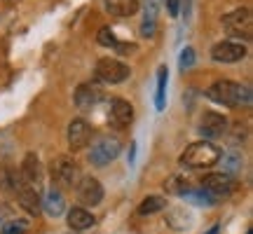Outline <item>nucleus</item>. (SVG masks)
<instances>
[{
    "mask_svg": "<svg viewBox=\"0 0 253 234\" xmlns=\"http://www.w3.org/2000/svg\"><path fill=\"white\" fill-rule=\"evenodd\" d=\"M120 150H122V143H120L115 136H101L96 143L91 145L89 150V162L94 166H108L110 162H115L118 159Z\"/></svg>",
    "mask_w": 253,
    "mask_h": 234,
    "instance_id": "nucleus-5",
    "label": "nucleus"
},
{
    "mask_svg": "<svg viewBox=\"0 0 253 234\" xmlns=\"http://www.w3.org/2000/svg\"><path fill=\"white\" fill-rule=\"evenodd\" d=\"M246 45L244 42H237V40H223L216 42L211 47V59L218 63H237L246 56Z\"/></svg>",
    "mask_w": 253,
    "mask_h": 234,
    "instance_id": "nucleus-7",
    "label": "nucleus"
},
{
    "mask_svg": "<svg viewBox=\"0 0 253 234\" xmlns=\"http://www.w3.org/2000/svg\"><path fill=\"white\" fill-rule=\"evenodd\" d=\"M49 171H52L54 183H59L61 188H75L82 178L80 164L75 162L71 155H59V157H54V159H52V166H49Z\"/></svg>",
    "mask_w": 253,
    "mask_h": 234,
    "instance_id": "nucleus-3",
    "label": "nucleus"
},
{
    "mask_svg": "<svg viewBox=\"0 0 253 234\" xmlns=\"http://www.w3.org/2000/svg\"><path fill=\"white\" fill-rule=\"evenodd\" d=\"M207 99L227 108H249L253 101L251 89L235 80H218L207 89Z\"/></svg>",
    "mask_w": 253,
    "mask_h": 234,
    "instance_id": "nucleus-1",
    "label": "nucleus"
},
{
    "mask_svg": "<svg viewBox=\"0 0 253 234\" xmlns=\"http://www.w3.org/2000/svg\"><path fill=\"white\" fill-rule=\"evenodd\" d=\"M103 101V89L94 82H82L75 89V106L80 110H94Z\"/></svg>",
    "mask_w": 253,
    "mask_h": 234,
    "instance_id": "nucleus-10",
    "label": "nucleus"
},
{
    "mask_svg": "<svg viewBox=\"0 0 253 234\" xmlns=\"http://www.w3.org/2000/svg\"><path fill=\"white\" fill-rule=\"evenodd\" d=\"M96 40H99V45H103V47H115V45H118V38L113 36V31H110V28H106V26L99 31Z\"/></svg>",
    "mask_w": 253,
    "mask_h": 234,
    "instance_id": "nucleus-28",
    "label": "nucleus"
},
{
    "mask_svg": "<svg viewBox=\"0 0 253 234\" xmlns=\"http://www.w3.org/2000/svg\"><path fill=\"white\" fill-rule=\"evenodd\" d=\"M131 75V68L126 66V63L118 61V59H99L96 61V78L103 82H108V84H120V82H125L126 78Z\"/></svg>",
    "mask_w": 253,
    "mask_h": 234,
    "instance_id": "nucleus-6",
    "label": "nucleus"
},
{
    "mask_svg": "<svg viewBox=\"0 0 253 234\" xmlns=\"http://www.w3.org/2000/svg\"><path fill=\"white\" fill-rule=\"evenodd\" d=\"M220 162H223V173H227L232 178L237 173H242V169H244V155L239 150H230V153L220 155Z\"/></svg>",
    "mask_w": 253,
    "mask_h": 234,
    "instance_id": "nucleus-20",
    "label": "nucleus"
},
{
    "mask_svg": "<svg viewBox=\"0 0 253 234\" xmlns=\"http://www.w3.org/2000/svg\"><path fill=\"white\" fill-rule=\"evenodd\" d=\"M223 26L230 36L251 40L253 38V14L249 7H237L223 17Z\"/></svg>",
    "mask_w": 253,
    "mask_h": 234,
    "instance_id": "nucleus-4",
    "label": "nucleus"
},
{
    "mask_svg": "<svg viewBox=\"0 0 253 234\" xmlns=\"http://www.w3.org/2000/svg\"><path fill=\"white\" fill-rule=\"evenodd\" d=\"M106 9L113 17H134L138 12V0H106Z\"/></svg>",
    "mask_w": 253,
    "mask_h": 234,
    "instance_id": "nucleus-18",
    "label": "nucleus"
},
{
    "mask_svg": "<svg viewBox=\"0 0 253 234\" xmlns=\"http://www.w3.org/2000/svg\"><path fill=\"white\" fill-rule=\"evenodd\" d=\"M9 218H12V216H9L7 206H5V204H2V201H0V227L5 225V223H7V220H9Z\"/></svg>",
    "mask_w": 253,
    "mask_h": 234,
    "instance_id": "nucleus-31",
    "label": "nucleus"
},
{
    "mask_svg": "<svg viewBox=\"0 0 253 234\" xmlns=\"http://www.w3.org/2000/svg\"><path fill=\"white\" fill-rule=\"evenodd\" d=\"M164 188L169 195H183V192H188V178H183V176H171V178L164 180Z\"/></svg>",
    "mask_w": 253,
    "mask_h": 234,
    "instance_id": "nucleus-26",
    "label": "nucleus"
},
{
    "mask_svg": "<svg viewBox=\"0 0 253 234\" xmlns=\"http://www.w3.org/2000/svg\"><path fill=\"white\" fill-rule=\"evenodd\" d=\"M164 5H167L169 17H178V12H181V0H164Z\"/></svg>",
    "mask_w": 253,
    "mask_h": 234,
    "instance_id": "nucleus-29",
    "label": "nucleus"
},
{
    "mask_svg": "<svg viewBox=\"0 0 253 234\" xmlns=\"http://www.w3.org/2000/svg\"><path fill=\"white\" fill-rule=\"evenodd\" d=\"M75 192H78V199L84 206H99L103 201V185L96 178H91V176L80 178V183L75 185Z\"/></svg>",
    "mask_w": 253,
    "mask_h": 234,
    "instance_id": "nucleus-9",
    "label": "nucleus"
},
{
    "mask_svg": "<svg viewBox=\"0 0 253 234\" xmlns=\"http://www.w3.org/2000/svg\"><path fill=\"white\" fill-rule=\"evenodd\" d=\"M199 131H202V136H207V138H218V136H223L227 131V117L220 115V113L209 110V113L202 115Z\"/></svg>",
    "mask_w": 253,
    "mask_h": 234,
    "instance_id": "nucleus-14",
    "label": "nucleus"
},
{
    "mask_svg": "<svg viewBox=\"0 0 253 234\" xmlns=\"http://www.w3.org/2000/svg\"><path fill=\"white\" fill-rule=\"evenodd\" d=\"M160 5H162V0H145V17H143V24H141V36L143 38H153L155 36Z\"/></svg>",
    "mask_w": 253,
    "mask_h": 234,
    "instance_id": "nucleus-16",
    "label": "nucleus"
},
{
    "mask_svg": "<svg viewBox=\"0 0 253 234\" xmlns=\"http://www.w3.org/2000/svg\"><path fill=\"white\" fill-rule=\"evenodd\" d=\"M195 59H197V56H195V49H192V47H185L181 52V59H178L181 71H190V68L195 66Z\"/></svg>",
    "mask_w": 253,
    "mask_h": 234,
    "instance_id": "nucleus-27",
    "label": "nucleus"
},
{
    "mask_svg": "<svg viewBox=\"0 0 253 234\" xmlns=\"http://www.w3.org/2000/svg\"><path fill=\"white\" fill-rule=\"evenodd\" d=\"M0 192H5V195L14 192V171L7 164H0Z\"/></svg>",
    "mask_w": 253,
    "mask_h": 234,
    "instance_id": "nucleus-25",
    "label": "nucleus"
},
{
    "mask_svg": "<svg viewBox=\"0 0 253 234\" xmlns=\"http://www.w3.org/2000/svg\"><path fill=\"white\" fill-rule=\"evenodd\" d=\"M220 155H223V150L211 141H197L183 150L181 164L185 169H211L220 162Z\"/></svg>",
    "mask_w": 253,
    "mask_h": 234,
    "instance_id": "nucleus-2",
    "label": "nucleus"
},
{
    "mask_svg": "<svg viewBox=\"0 0 253 234\" xmlns=\"http://www.w3.org/2000/svg\"><path fill=\"white\" fill-rule=\"evenodd\" d=\"M235 188V178H230L227 173L218 171V173H207L202 178V190H207L211 197H225L230 195Z\"/></svg>",
    "mask_w": 253,
    "mask_h": 234,
    "instance_id": "nucleus-11",
    "label": "nucleus"
},
{
    "mask_svg": "<svg viewBox=\"0 0 253 234\" xmlns=\"http://www.w3.org/2000/svg\"><path fill=\"white\" fill-rule=\"evenodd\" d=\"M89 138H91V126L82 117H75V119L68 122V148L73 153L82 150L84 145L89 143Z\"/></svg>",
    "mask_w": 253,
    "mask_h": 234,
    "instance_id": "nucleus-12",
    "label": "nucleus"
},
{
    "mask_svg": "<svg viewBox=\"0 0 253 234\" xmlns=\"http://www.w3.org/2000/svg\"><path fill=\"white\" fill-rule=\"evenodd\" d=\"M42 208H45L47 216H52V218L61 216L63 211H66V201H63L61 192L59 190H49L45 195V199H42Z\"/></svg>",
    "mask_w": 253,
    "mask_h": 234,
    "instance_id": "nucleus-19",
    "label": "nucleus"
},
{
    "mask_svg": "<svg viewBox=\"0 0 253 234\" xmlns=\"http://www.w3.org/2000/svg\"><path fill=\"white\" fill-rule=\"evenodd\" d=\"M17 201L19 206L26 211L28 216H38L40 211H42V197H40V192H38L36 188H31V185H26L24 180H21V173L17 176Z\"/></svg>",
    "mask_w": 253,
    "mask_h": 234,
    "instance_id": "nucleus-8",
    "label": "nucleus"
},
{
    "mask_svg": "<svg viewBox=\"0 0 253 234\" xmlns=\"http://www.w3.org/2000/svg\"><path fill=\"white\" fill-rule=\"evenodd\" d=\"M94 223H96V218L91 216L87 208L82 206H73L71 211H68V227H73V230H78V232H82V230H89V227H94Z\"/></svg>",
    "mask_w": 253,
    "mask_h": 234,
    "instance_id": "nucleus-17",
    "label": "nucleus"
},
{
    "mask_svg": "<svg viewBox=\"0 0 253 234\" xmlns=\"http://www.w3.org/2000/svg\"><path fill=\"white\" fill-rule=\"evenodd\" d=\"M110 124L115 129H126V126L134 122V106L126 99H113L110 101Z\"/></svg>",
    "mask_w": 253,
    "mask_h": 234,
    "instance_id": "nucleus-13",
    "label": "nucleus"
},
{
    "mask_svg": "<svg viewBox=\"0 0 253 234\" xmlns=\"http://www.w3.org/2000/svg\"><path fill=\"white\" fill-rule=\"evenodd\" d=\"M164 208H167V199L160 197V195H150L138 204V213L141 216H153V213H160Z\"/></svg>",
    "mask_w": 253,
    "mask_h": 234,
    "instance_id": "nucleus-22",
    "label": "nucleus"
},
{
    "mask_svg": "<svg viewBox=\"0 0 253 234\" xmlns=\"http://www.w3.org/2000/svg\"><path fill=\"white\" fill-rule=\"evenodd\" d=\"M209 234H218V227H213V230H211V232H209Z\"/></svg>",
    "mask_w": 253,
    "mask_h": 234,
    "instance_id": "nucleus-32",
    "label": "nucleus"
},
{
    "mask_svg": "<svg viewBox=\"0 0 253 234\" xmlns=\"http://www.w3.org/2000/svg\"><path fill=\"white\" fill-rule=\"evenodd\" d=\"M28 227H31V223L24 218H9L7 223L0 227V234H24L28 232Z\"/></svg>",
    "mask_w": 253,
    "mask_h": 234,
    "instance_id": "nucleus-24",
    "label": "nucleus"
},
{
    "mask_svg": "<svg viewBox=\"0 0 253 234\" xmlns=\"http://www.w3.org/2000/svg\"><path fill=\"white\" fill-rule=\"evenodd\" d=\"M181 197L185 199V201L197 204V206H213V204H216V197H211L207 190H188V192H183Z\"/></svg>",
    "mask_w": 253,
    "mask_h": 234,
    "instance_id": "nucleus-23",
    "label": "nucleus"
},
{
    "mask_svg": "<svg viewBox=\"0 0 253 234\" xmlns=\"http://www.w3.org/2000/svg\"><path fill=\"white\" fill-rule=\"evenodd\" d=\"M21 180L26 183V185H31V188H40L42 185V164H40V159H38L36 153H28L26 157H24V162H21Z\"/></svg>",
    "mask_w": 253,
    "mask_h": 234,
    "instance_id": "nucleus-15",
    "label": "nucleus"
},
{
    "mask_svg": "<svg viewBox=\"0 0 253 234\" xmlns=\"http://www.w3.org/2000/svg\"><path fill=\"white\" fill-rule=\"evenodd\" d=\"M167 80H169V68L160 66V71H157V89H155V108L160 113L167 106Z\"/></svg>",
    "mask_w": 253,
    "mask_h": 234,
    "instance_id": "nucleus-21",
    "label": "nucleus"
},
{
    "mask_svg": "<svg viewBox=\"0 0 253 234\" xmlns=\"http://www.w3.org/2000/svg\"><path fill=\"white\" fill-rule=\"evenodd\" d=\"M115 49H118V54H134L136 52V45L134 42H118V45H115Z\"/></svg>",
    "mask_w": 253,
    "mask_h": 234,
    "instance_id": "nucleus-30",
    "label": "nucleus"
}]
</instances>
